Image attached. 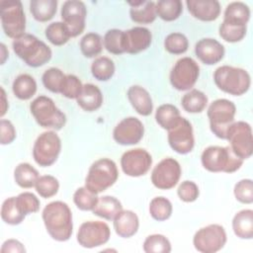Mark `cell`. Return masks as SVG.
I'll list each match as a JSON object with an SVG mask.
<instances>
[{
    "mask_svg": "<svg viewBox=\"0 0 253 253\" xmlns=\"http://www.w3.org/2000/svg\"><path fill=\"white\" fill-rule=\"evenodd\" d=\"M87 9L85 4L79 0L65 1L61 7V19L67 27L70 37L75 38L83 33Z\"/></svg>",
    "mask_w": 253,
    "mask_h": 253,
    "instance_id": "cell-16",
    "label": "cell"
},
{
    "mask_svg": "<svg viewBox=\"0 0 253 253\" xmlns=\"http://www.w3.org/2000/svg\"><path fill=\"white\" fill-rule=\"evenodd\" d=\"M186 5L190 14L203 22H211L220 14V4L216 0H187Z\"/></svg>",
    "mask_w": 253,
    "mask_h": 253,
    "instance_id": "cell-21",
    "label": "cell"
},
{
    "mask_svg": "<svg viewBox=\"0 0 253 253\" xmlns=\"http://www.w3.org/2000/svg\"><path fill=\"white\" fill-rule=\"evenodd\" d=\"M144 134L143 124L134 117L123 119L114 128L113 137L121 145H133L138 143Z\"/></svg>",
    "mask_w": 253,
    "mask_h": 253,
    "instance_id": "cell-18",
    "label": "cell"
},
{
    "mask_svg": "<svg viewBox=\"0 0 253 253\" xmlns=\"http://www.w3.org/2000/svg\"><path fill=\"white\" fill-rule=\"evenodd\" d=\"M177 195L180 200L185 203L195 202L200 195L199 187L195 182L186 180L179 185L177 189Z\"/></svg>",
    "mask_w": 253,
    "mask_h": 253,
    "instance_id": "cell-50",
    "label": "cell"
},
{
    "mask_svg": "<svg viewBox=\"0 0 253 253\" xmlns=\"http://www.w3.org/2000/svg\"><path fill=\"white\" fill-rule=\"evenodd\" d=\"M14 95L20 100H29L37 92V82L29 74H20L16 77L12 85Z\"/></svg>",
    "mask_w": 253,
    "mask_h": 253,
    "instance_id": "cell-30",
    "label": "cell"
},
{
    "mask_svg": "<svg viewBox=\"0 0 253 253\" xmlns=\"http://www.w3.org/2000/svg\"><path fill=\"white\" fill-rule=\"evenodd\" d=\"M172 204L164 197H155L149 204V213L157 221H164L172 214Z\"/></svg>",
    "mask_w": 253,
    "mask_h": 253,
    "instance_id": "cell-40",
    "label": "cell"
},
{
    "mask_svg": "<svg viewBox=\"0 0 253 253\" xmlns=\"http://www.w3.org/2000/svg\"><path fill=\"white\" fill-rule=\"evenodd\" d=\"M226 139L233 153L242 160L248 159L253 153V137L251 126L243 121L234 122L228 128Z\"/></svg>",
    "mask_w": 253,
    "mask_h": 253,
    "instance_id": "cell-10",
    "label": "cell"
},
{
    "mask_svg": "<svg viewBox=\"0 0 253 253\" xmlns=\"http://www.w3.org/2000/svg\"><path fill=\"white\" fill-rule=\"evenodd\" d=\"M168 142L179 154H187L193 150L195 145L193 126L187 119L181 117L178 123L168 129Z\"/></svg>",
    "mask_w": 253,
    "mask_h": 253,
    "instance_id": "cell-15",
    "label": "cell"
},
{
    "mask_svg": "<svg viewBox=\"0 0 253 253\" xmlns=\"http://www.w3.org/2000/svg\"><path fill=\"white\" fill-rule=\"evenodd\" d=\"M152 42L151 32L144 27H133L125 31L126 52L136 54L147 49Z\"/></svg>",
    "mask_w": 253,
    "mask_h": 253,
    "instance_id": "cell-20",
    "label": "cell"
},
{
    "mask_svg": "<svg viewBox=\"0 0 253 253\" xmlns=\"http://www.w3.org/2000/svg\"><path fill=\"white\" fill-rule=\"evenodd\" d=\"M1 253H25L26 249L24 245L17 239H8L6 240L1 247Z\"/></svg>",
    "mask_w": 253,
    "mask_h": 253,
    "instance_id": "cell-52",
    "label": "cell"
},
{
    "mask_svg": "<svg viewBox=\"0 0 253 253\" xmlns=\"http://www.w3.org/2000/svg\"><path fill=\"white\" fill-rule=\"evenodd\" d=\"M181 115L178 108L172 104H163L159 106L155 113L156 123L164 129H170L180 120Z\"/></svg>",
    "mask_w": 253,
    "mask_h": 253,
    "instance_id": "cell-33",
    "label": "cell"
},
{
    "mask_svg": "<svg viewBox=\"0 0 253 253\" xmlns=\"http://www.w3.org/2000/svg\"><path fill=\"white\" fill-rule=\"evenodd\" d=\"M56 0H32L30 2V11L34 19L38 22H47L56 14Z\"/></svg>",
    "mask_w": 253,
    "mask_h": 253,
    "instance_id": "cell-29",
    "label": "cell"
},
{
    "mask_svg": "<svg viewBox=\"0 0 253 253\" xmlns=\"http://www.w3.org/2000/svg\"><path fill=\"white\" fill-rule=\"evenodd\" d=\"M0 18L2 29L7 37L16 40L25 34L26 16L21 1H0Z\"/></svg>",
    "mask_w": 253,
    "mask_h": 253,
    "instance_id": "cell-8",
    "label": "cell"
},
{
    "mask_svg": "<svg viewBox=\"0 0 253 253\" xmlns=\"http://www.w3.org/2000/svg\"><path fill=\"white\" fill-rule=\"evenodd\" d=\"M152 165V157L148 151L142 148H134L126 151L121 157L123 172L130 177L145 175Z\"/></svg>",
    "mask_w": 253,
    "mask_h": 253,
    "instance_id": "cell-17",
    "label": "cell"
},
{
    "mask_svg": "<svg viewBox=\"0 0 253 253\" xmlns=\"http://www.w3.org/2000/svg\"><path fill=\"white\" fill-rule=\"evenodd\" d=\"M119 171L116 163L109 158H100L90 166L85 187L95 194L102 193L112 187L118 180Z\"/></svg>",
    "mask_w": 253,
    "mask_h": 253,
    "instance_id": "cell-5",
    "label": "cell"
},
{
    "mask_svg": "<svg viewBox=\"0 0 253 253\" xmlns=\"http://www.w3.org/2000/svg\"><path fill=\"white\" fill-rule=\"evenodd\" d=\"M219 36L227 42H237L243 40L247 32V26H237L222 21L218 29Z\"/></svg>",
    "mask_w": 253,
    "mask_h": 253,
    "instance_id": "cell-46",
    "label": "cell"
},
{
    "mask_svg": "<svg viewBox=\"0 0 253 253\" xmlns=\"http://www.w3.org/2000/svg\"><path fill=\"white\" fill-rule=\"evenodd\" d=\"M1 92H2V108H1V117H3L5 115V113L8 110V101L6 100V93L5 90L3 88H1Z\"/></svg>",
    "mask_w": 253,
    "mask_h": 253,
    "instance_id": "cell-53",
    "label": "cell"
},
{
    "mask_svg": "<svg viewBox=\"0 0 253 253\" xmlns=\"http://www.w3.org/2000/svg\"><path fill=\"white\" fill-rule=\"evenodd\" d=\"M181 105L188 113H202L208 105V97L204 92L192 89L182 97Z\"/></svg>",
    "mask_w": 253,
    "mask_h": 253,
    "instance_id": "cell-32",
    "label": "cell"
},
{
    "mask_svg": "<svg viewBox=\"0 0 253 253\" xmlns=\"http://www.w3.org/2000/svg\"><path fill=\"white\" fill-rule=\"evenodd\" d=\"M0 131H1L0 142L3 145L13 142L14 139L16 138V129L13 124L8 120L2 119L0 121Z\"/></svg>",
    "mask_w": 253,
    "mask_h": 253,
    "instance_id": "cell-51",
    "label": "cell"
},
{
    "mask_svg": "<svg viewBox=\"0 0 253 253\" xmlns=\"http://www.w3.org/2000/svg\"><path fill=\"white\" fill-rule=\"evenodd\" d=\"M127 99L137 114L147 117L153 111V103L150 94L139 85L130 86L127 90Z\"/></svg>",
    "mask_w": 253,
    "mask_h": 253,
    "instance_id": "cell-23",
    "label": "cell"
},
{
    "mask_svg": "<svg viewBox=\"0 0 253 253\" xmlns=\"http://www.w3.org/2000/svg\"><path fill=\"white\" fill-rule=\"evenodd\" d=\"M111 236V230L106 222L89 220L83 222L77 231V242L84 248H95L106 244Z\"/></svg>",
    "mask_w": 253,
    "mask_h": 253,
    "instance_id": "cell-13",
    "label": "cell"
},
{
    "mask_svg": "<svg viewBox=\"0 0 253 253\" xmlns=\"http://www.w3.org/2000/svg\"><path fill=\"white\" fill-rule=\"evenodd\" d=\"M12 46L16 55L31 67L44 65L52 55L50 47L31 34H24L14 40Z\"/></svg>",
    "mask_w": 253,
    "mask_h": 253,
    "instance_id": "cell-2",
    "label": "cell"
},
{
    "mask_svg": "<svg viewBox=\"0 0 253 253\" xmlns=\"http://www.w3.org/2000/svg\"><path fill=\"white\" fill-rule=\"evenodd\" d=\"M203 167L213 173H233L243 164V160L236 156L229 146L211 145L207 147L201 156Z\"/></svg>",
    "mask_w": 253,
    "mask_h": 253,
    "instance_id": "cell-3",
    "label": "cell"
},
{
    "mask_svg": "<svg viewBox=\"0 0 253 253\" xmlns=\"http://www.w3.org/2000/svg\"><path fill=\"white\" fill-rule=\"evenodd\" d=\"M226 232L223 226L213 223L200 228L193 237V244L202 253H215L226 243Z\"/></svg>",
    "mask_w": 253,
    "mask_h": 253,
    "instance_id": "cell-12",
    "label": "cell"
},
{
    "mask_svg": "<svg viewBox=\"0 0 253 253\" xmlns=\"http://www.w3.org/2000/svg\"><path fill=\"white\" fill-rule=\"evenodd\" d=\"M164 47L171 54H182L188 50L189 41L182 33H171L164 40Z\"/></svg>",
    "mask_w": 253,
    "mask_h": 253,
    "instance_id": "cell-44",
    "label": "cell"
},
{
    "mask_svg": "<svg viewBox=\"0 0 253 253\" xmlns=\"http://www.w3.org/2000/svg\"><path fill=\"white\" fill-rule=\"evenodd\" d=\"M35 188L37 193L42 198L48 199L57 194L59 189V183L55 177L51 175H43L39 177Z\"/></svg>",
    "mask_w": 253,
    "mask_h": 253,
    "instance_id": "cell-45",
    "label": "cell"
},
{
    "mask_svg": "<svg viewBox=\"0 0 253 253\" xmlns=\"http://www.w3.org/2000/svg\"><path fill=\"white\" fill-rule=\"evenodd\" d=\"M130 6L129 15L130 19L138 24H151L155 21L156 14V3L153 1H134L128 2Z\"/></svg>",
    "mask_w": 253,
    "mask_h": 253,
    "instance_id": "cell-24",
    "label": "cell"
},
{
    "mask_svg": "<svg viewBox=\"0 0 253 253\" xmlns=\"http://www.w3.org/2000/svg\"><path fill=\"white\" fill-rule=\"evenodd\" d=\"M250 19V9L243 2H231L224 11L223 22L237 26H247Z\"/></svg>",
    "mask_w": 253,
    "mask_h": 253,
    "instance_id": "cell-27",
    "label": "cell"
},
{
    "mask_svg": "<svg viewBox=\"0 0 253 253\" xmlns=\"http://www.w3.org/2000/svg\"><path fill=\"white\" fill-rule=\"evenodd\" d=\"M234 234L241 239H252L253 237V211L250 209L238 211L232 219Z\"/></svg>",
    "mask_w": 253,
    "mask_h": 253,
    "instance_id": "cell-26",
    "label": "cell"
},
{
    "mask_svg": "<svg viewBox=\"0 0 253 253\" xmlns=\"http://www.w3.org/2000/svg\"><path fill=\"white\" fill-rule=\"evenodd\" d=\"M213 81L219 90L233 96L245 94L251 85L250 75L245 69L229 65L217 67L213 73Z\"/></svg>",
    "mask_w": 253,
    "mask_h": 253,
    "instance_id": "cell-4",
    "label": "cell"
},
{
    "mask_svg": "<svg viewBox=\"0 0 253 253\" xmlns=\"http://www.w3.org/2000/svg\"><path fill=\"white\" fill-rule=\"evenodd\" d=\"M143 251L146 253H169L171 243L162 234H151L143 242Z\"/></svg>",
    "mask_w": 253,
    "mask_h": 253,
    "instance_id": "cell-43",
    "label": "cell"
},
{
    "mask_svg": "<svg viewBox=\"0 0 253 253\" xmlns=\"http://www.w3.org/2000/svg\"><path fill=\"white\" fill-rule=\"evenodd\" d=\"M30 111L42 127L60 130L66 124L65 114L55 106L49 97L43 95L37 97L30 104Z\"/></svg>",
    "mask_w": 253,
    "mask_h": 253,
    "instance_id": "cell-6",
    "label": "cell"
},
{
    "mask_svg": "<svg viewBox=\"0 0 253 253\" xmlns=\"http://www.w3.org/2000/svg\"><path fill=\"white\" fill-rule=\"evenodd\" d=\"M235 199L241 204L253 203V182L251 179H242L237 182L233 189Z\"/></svg>",
    "mask_w": 253,
    "mask_h": 253,
    "instance_id": "cell-48",
    "label": "cell"
},
{
    "mask_svg": "<svg viewBox=\"0 0 253 253\" xmlns=\"http://www.w3.org/2000/svg\"><path fill=\"white\" fill-rule=\"evenodd\" d=\"M64 78L65 74L59 68L50 67L43 72L42 81L45 89L48 91L52 93H60Z\"/></svg>",
    "mask_w": 253,
    "mask_h": 253,
    "instance_id": "cell-42",
    "label": "cell"
},
{
    "mask_svg": "<svg viewBox=\"0 0 253 253\" xmlns=\"http://www.w3.org/2000/svg\"><path fill=\"white\" fill-rule=\"evenodd\" d=\"M80 50L87 58H93L99 55L103 49L102 38L97 33H88L80 41Z\"/></svg>",
    "mask_w": 253,
    "mask_h": 253,
    "instance_id": "cell-37",
    "label": "cell"
},
{
    "mask_svg": "<svg viewBox=\"0 0 253 253\" xmlns=\"http://www.w3.org/2000/svg\"><path fill=\"white\" fill-rule=\"evenodd\" d=\"M200 76L199 64L189 56L176 61L170 72V83L178 91L191 90Z\"/></svg>",
    "mask_w": 253,
    "mask_h": 253,
    "instance_id": "cell-11",
    "label": "cell"
},
{
    "mask_svg": "<svg viewBox=\"0 0 253 253\" xmlns=\"http://www.w3.org/2000/svg\"><path fill=\"white\" fill-rule=\"evenodd\" d=\"M45 37L53 45L65 44L70 37L69 31L63 22H53L45 28Z\"/></svg>",
    "mask_w": 253,
    "mask_h": 253,
    "instance_id": "cell-38",
    "label": "cell"
},
{
    "mask_svg": "<svg viewBox=\"0 0 253 253\" xmlns=\"http://www.w3.org/2000/svg\"><path fill=\"white\" fill-rule=\"evenodd\" d=\"M91 72L95 79L108 81L115 73V63L107 56L97 57L91 64Z\"/></svg>",
    "mask_w": 253,
    "mask_h": 253,
    "instance_id": "cell-36",
    "label": "cell"
},
{
    "mask_svg": "<svg viewBox=\"0 0 253 253\" xmlns=\"http://www.w3.org/2000/svg\"><path fill=\"white\" fill-rule=\"evenodd\" d=\"M195 53L197 57L207 65L218 63L224 56V46L215 39H201L195 45Z\"/></svg>",
    "mask_w": 253,
    "mask_h": 253,
    "instance_id": "cell-19",
    "label": "cell"
},
{
    "mask_svg": "<svg viewBox=\"0 0 253 253\" xmlns=\"http://www.w3.org/2000/svg\"><path fill=\"white\" fill-rule=\"evenodd\" d=\"M61 150V140L53 130L41 133L36 139L33 147V157L41 167L52 165L58 158Z\"/></svg>",
    "mask_w": 253,
    "mask_h": 253,
    "instance_id": "cell-9",
    "label": "cell"
},
{
    "mask_svg": "<svg viewBox=\"0 0 253 253\" xmlns=\"http://www.w3.org/2000/svg\"><path fill=\"white\" fill-rule=\"evenodd\" d=\"M82 88L83 84L77 76L67 74L65 75L60 94L68 99H77L82 91Z\"/></svg>",
    "mask_w": 253,
    "mask_h": 253,
    "instance_id": "cell-49",
    "label": "cell"
},
{
    "mask_svg": "<svg viewBox=\"0 0 253 253\" xmlns=\"http://www.w3.org/2000/svg\"><path fill=\"white\" fill-rule=\"evenodd\" d=\"M39 177L38 170L26 162L18 164L14 170V179L16 184L24 189L35 187Z\"/></svg>",
    "mask_w": 253,
    "mask_h": 253,
    "instance_id": "cell-31",
    "label": "cell"
},
{
    "mask_svg": "<svg viewBox=\"0 0 253 253\" xmlns=\"http://www.w3.org/2000/svg\"><path fill=\"white\" fill-rule=\"evenodd\" d=\"M25 216L17 207L16 197H10L6 199L1 207V217L3 221L7 224L17 225L20 224Z\"/></svg>",
    "mask_w": 253,
    "mask_h": 253,
    "instance_id": "cell-39",
    "label": "cell"
},
{
    "mask_svg": "<svg viewBox=\"0 0 253 253\" xmlns=\"http://www.w3.org/2000/svg\"><path fill=\"white\" fill-rule=\"evenodd\" d=\"M16 204L20 211L24 214H30L37 212L40 210V200L31 192L21 193L16 197Z\"/></svg>",
    "mask_w": 253,
    "mask_h": 253,
    "instance_id": "cell-47",
    "label": "cell"
},
{
    "mask_svg": "<svg viewBox=\"0 0 253 253\" xmlns=\"http://www.w3.org/2000/svg\"><path fill=\"white\" fill-rule=\"evenodd\" d=\"M122 210V203L117 198L112 196H103L99 197L98 203L93 209L92 212L95 215L107 220H114V218Z\"/></svg>",
    "mask_w": 253,
    "mask_h": 253,
    "instance_id": "cell-28",
    "label": "cell"
},
{
    "mask_svg": "<svg viewBox=\"0 0 253 253\" xmlns=\"http://www.w3.org/2000/svg\"><path fill=\"white\" fill-rule=\"evenodd\" d=\"M183 4L180 0H159L156 3L157 16L166 22H172L180 17Z\"/></svg>",
    "mask_w": 253,
    "mask_h": 253,
    "instance_id": "cell-34",
    "label": "cell"
},
{
    "mask_svg": "<svg viewBox=\"0 0 253 253\" xmlns=\"http://www.w3.org/2000/svg\"><path fill=\"white\" fill-rule=\"evenodd\" d=\"M104 47L113 54H122L126 52L125 31L111 29L107 31L103 40Z\"/></svg>",
    "mask_w": 253,
    "mask_h": 253,
    "instance_id": "cell-35",
    "label": "cell"
},
{
    "mask_svg": "<svg viewBox=\"0 0 253 253\" xmlns=\"http://www.w3.org/2000/svg\"><path fill=\"white\" fill-rule=\"evenodd\" d=\"M78 106L86 112L97 111L103 104V94L98 86L87 83L76 99Z\"/></svg>",
    "mask_w": 253,
    "mask_h": 253,
    "instance_id": "cell-25",
    "label": "cell"
},
{
    "mask_svg": "<svg viewBox=\"0 0 253 253\" xmlns=\"http://www.w3.org/2000/svg\"><path fill=\"white\" fill-rule=\"evenodd\" d=\"M0 47H1V64H4L6 58L9 55V52H8V50L6 48V45L4 43H1Z\"/></svg>",
    "mask_w": 253,
    "mask_h": 253,
    "instance_id": "cell-54",
    "label": "cell"
},
{
    "mask_svg": "<svg viewBox=\"0 0 253 253\" xmlns=\"http://www.w3.org/2000/svg\"><path fill=\"white\" fill-rule=\"evenodd\" d=\"M181 166L179 162L171 157L162 159L151 172V182L159 190H170L174 188L181 177Z\"/></svg>",
    "mask_w": 253,
    "mask_h": 253,
    "instance_id": "cell-14",
    "label": "cell"
},
{
    "mask_svg": "<svg viewBox=\"0 0 253 253\" xmlns=\"http://www.w3.org/2000/svg\"><path fill=\"white\" fill-rule=\"evenodd\" d=\"M97 195L98 194L91 192L84 186L75 191L73 195V202L81 211H93L99 200Z\"/></svg>",
    "mask_w": 253,
    "mask_h": 253,
    "instance_id": "cell-41",
    "label": "cell"
},
{
    "mask_svg": "<svg viewBox=\"0 0 253 253\" xmlns=\"http://www.w3.org/2000/svg\"><path fill=\"white\" fill-rule=\"evenodd\" d=\"M49 236L59 242L67 241L73 230L72 212L66 203L54 201L47 204L42 213Z\"/></svg>",
    "mask_w": 253,
    "mask_h": 253,
    "instance_id": "cell-1",
    "label": "cell"
},
{
    "mask_svg": "<svg viewBox=\"0 0 253 253\" xmlns=\"http://www.w3.org/2000/svg\"><path fill=\"white\" fill-rule=\"evenodd\" d=\"M139 227L137 214L129 210H122L114 218V228L116 233L123 238L133 236Z\"/></svg>",
    "mask_w": 253,
    "mask_h": 253,
    "instance_id": "cell-22",
    "label": "cell"
},
{
    "mask_svg": "<svg viewBox=\"0 0 253 253\" xmlns=\"http://www.w3.org/2000/svg\"><path fill=\"white\" fill-rule=\"evenodd\" d=\"M208 118L211 132L218 138L226 139L229 126L234 123L236 107L227 99L213 101L208 109Z\"/></svg>",
    "mask_w": 253,
    "mask_h": 253,
    "instance_id": "cell-7",
    "label": "cell"
}]
</instances>
